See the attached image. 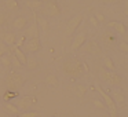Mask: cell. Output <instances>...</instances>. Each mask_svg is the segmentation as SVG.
Listing matches in <instances>:
<instances>
[{"mask_svg":"<svg viewBox=\"0 0 128 117\" xmlns=\"http://www.w3.org/2000/svg\"><path fill=\"white\" fill-rule=\"evenodd\" d=\"M62 70L66 76L72 78H78V77H83L86 70H84V64L78 59L73 58V59H66L62 65Z\"/></svg>","mask_w":128,"mask_h":117,"instance_id":"1","label":"cell"},{"mask_svg":"<svg viewBox=\"0 0 128 117\" xmlns=\"http://www.w3.org/2000/svg\"><path fill=\"white\" fill-rule=\"evenodd\" d=\"M6 84H7V88L10 91H15L17 92L20 88H22L24 84H25V77H24L21 73L18 72H10L6 77Z\"/></svg>","mask_w":128,"mask_h":117,"instance_id":"2","label":"cell"},{"mask_svg":"<svg viewBox=\"0 0 128 117\" xmlns=\"http://www.w3.org/2000/svg\"><path fill=\"white\" fill-rule=\"evenodd\" d=\"M95 90H96V91L99 92V95L102 96V100L105 102V106H106V109H108V112H109V116L110 117H118V109H117L113 98L110 96V94H108V92H106L103 88H100L99 86L95 87Z\"/></svg>","mask_w":128,"mask_h":117,"instance_id":"3","label":"cell"},{"mask_svg":"<svg viewBox=\"0 0 128 117\" xmlns=\"http://www.w3.org/2000/svg\"><path fill=\"white\" fill-rule=\"evenodd\" d=\"M40 12L43 14V17H44V15L52 17V18L59 17V15H61V7L58 6V3H56L55 0H47V2H44V6L42 7Z\"/></svg>","mask_w":128,"mask_h":117,"instance_id":"4","label":"cell"},{"mask_svg":"<svg viewBox=\"0 0 128 117\" xmlns=\"http://www.w3.org/2000/svg\"><path fill=\"white\" fill-rule=\"evenodd\" d=\"M21 50L25 54H36L42 50V42H40V37H30V39H26V42L24 43L22 48Z\"/></svg>","mask_w":128,"mask_h":117,"instance_id":"5","label":"cell"},{"mask_svg":"<svg viewBox=\"0 0 128 117\" xmlns=\"http://www.w3.org/2000/svg\"><path fill=\"white\" fill-rule=\"evenodd\" d=\"M100 77H102V80L106 81L110 87H118V86H121V83H122V77L117 72H110V70L105 69L100 73Z\"/></svg>","mask_w":128,"mask_h":117,"instance_id":"6","label":"cell"},{"mask_svg":"<svg viewBox=\"0 0 128 117\" xmlns=\"http://www.w3.org/2000/svg\"><path fill=\"white\" fill-rule=\"evenodd\" d=\"M80 50L84 54H90V55H94V56L102 55V47H100V44L96 40H88V42H86Z\"/></svg>","mask_w":128,"mask_h":117,"instance_id":"7","label":"cell"},{"mask_svg":"<svg viewBox=\"0 0 128 117\" xmlns=\"http://www.w3.org/2000/svg\"><path fill=\"white\" fill-rule=\"evenodd\" d=\"M36 102H37V99L34 96H29V95H26V96L18 98V99L15 100V106L20 109V112H28Z\"/></svg>","mask_w":128,"mask_h":117,"instance_id":"8","label":"cell"},{"mask_svg":"<svg viewBox=\"0 0 128 117\" xmlns=\"http://www.w3.org/2000/svg\"><path fill=\"white\" fill-rule=\"evenodd\" d=\"M83 18L84 15L83 14H77L74 15V17L72 18V20L68 22L66 25V29H65V36H72L73 33H74L76 30H77V28L81 25V22H83Z\"/></svg>","mask_w":128,"mask_h":117,"instance_id":"9","label":"cell"},{"mask_svg":"<svg viewBox=\"0 0 128 117\" xmlns=\"http://www.w3.org/2000/svg\"><path fill=\"white\" fill-rule=\"evenodd\" d=\"M109 29H113L118 36H127V25L120 21H109L108 22Z\"/></svg>","mask_w":128,"mask_h":117,"instance_id":"10","label":"cell"},{"mask_svg":"<svg viewBox=\"0 0 128 117\" xmlns=\"http://www.w3.org/2000/svg\"><path fill=\"white\" fill-rule=\"evenodd\" d=\"M110 96L113 98V100H114V103H116L117 108H122V106H124V103H125V95H124V92H122L121 90L113 88L110 91Z\"/></svg>","mask_w":128,"mask_h":117,"instance_id":"11","label":"cell"},{"mask_svg":"<svg viewBox=\"0 0 128 117\" xmlns=\"http://www.w3.org/2000/svg\"><path fill=\"white\" fill-rule=\"evenodd\" d=\"M86 42H87V34L84 33V32L77 33L74 36V39H73V42H72V46H70L72 51H78L84 46V43H86Z\"/></svg>","mask_w":128,"mask_h":117,"instance_id":"12","label":"cell"},{"mask_svg":"<svg viewBox=\"0 0 128 117\" xmlns=\"http://www.w3.org/2000/svg\"><path fill=\"white\" fill-rule=\"evenodd\" d=\"M24 34L26 36V39H30V37H40V29H39V25H37L36 20H34V22L32 24V25L26 26Z\"/></svg>","mask_w":128,"mask_h":117,"instance_id":"13","label":"cell"},{"mask_svg":"<svg viewBox=\"0 0 128 117\" xmlns=\"http://www.w3.org/2000/svg\"><path fill=\"white\" fill-rule=\"evenodd\" d=\"M11 26L15 30H25V28L28 26V18L24 17V15H18L11 22Z\"/></svg>","mask_w":128,"mask_h":117,"instance_id":"14","label":"cell"},{"mask_svg":"<svg viewBox=\"0 0 128 117\" xmlns=\"http://www.w3.org/2000/svg\"><path fill=\"white\" fill-rule=\"evenodd\" d=\"M102 40H103V43H105V44L108 46V47H112V46L116 44V42H117V36H116V33H114L113 30L108 29V30L103 32Z\"/></svg>","mask_w":128,"mask_h":117,"instance_id":"15","label":"cell"},{"mask_svg":"<svg viewBox=\"0 0 128 117\" xmlns=\"http://www.w3.org/2000/svg\"><path fill=\"white\" fill-rule=\"evenodd\" d=\"M34 20H36L37 25H39L40 33H48V30H50V24H48L47 18H44L43 15L34 14Z\"/></svg>","mask_w":128,"mask_h":117,"instance_id":"16","label":"cell"},{"mask_svg":"<svg viewBox=\"0 0 128 117\" xmlns=\"http://www.w3.org/2000/svg\"><path fill=\"white\" fill-rule=\"evenodd\" d=\"M10 50H11V54H12V55H14L15 58H17L18 61H20L21 64L25 66V65H26V59H28V55H26V54L24 52V51L21 50L20 47H15V46H12Z\"/></svg>","mask_w":128,"mask_h":117,"instance_id":"17","label":"cell"},{"mask_svg":"<svg viewBox=\"0 0 128 117\" xmlns=\"http://www.w3.org/2000/svg\"><path fill=\"white\" fill-rule=\"evenodd\" d=\"M15 40H17V34L12 33V32H4V33L2 34V42H3L4 44H7L8 47L15 46Z\"/></svg>","mask_w":128,"mask_h":117,"instance_id":"18","label":"cell"},{"mask_svg":"<svg viewBox=\"0 0 128 117\" xmlns=\"http://www.w3.org/2000/svg\"><path fill=\"white\" fill-rule=\"evenodd\" d=\"M25 3H26V6H28L33 12L40 11L42 7L44 6V2H43V0H26Z\"/></svg>","mask_w":128,"mask_h":117,"instance_id":"19","label":"cell"},{"mask_svg":"<svg viewBox=\"0 0 128 117\" xmlns=\"http://www.w3.org/2000/svg\"><path fill=\"white\" fill-rule=\"evenodd\" d=\"M44 83L47 84L48 87H51V88H55V87H58L59 86V80H58V77H56L55 74H47L46 76V78H44Z\"/></svg>","mask_w":128,"mask_h":117,"instance_id":"20","label":"cell"},{"mask_svg":"<svg viewBox=\"0 0 128 117\" xmlns=\"http://www.w3.org/2000/svg\"><path fill=\"white\" fill-rule=\"evenodd\" d=\"M87 91H88L87 86H84V84H81V83H77L74 86V92H76V95H77L78 99H83V98L86 96Z\"/></svg>","mask_w":128,"mask_h":117,"instance_id":"21","label":"cell"},{"mask_svg":"<svg viewBox=\"0 0 128 117\" xmlns=\"http://www.w3.org/2000/svg\"><path fill=\"white\" fill-rule=\"evenodd\" d=\"M102 65L106 70H110V72H116V65H114L113 59L110 56H103L102 58Z\"/></svg>","mask_w":128,"mask_h":117,"instance_id":"22","label":"cell"},{"mask_svg":"<svg viewBox=\"0 0 128 117\" xmlns=\"http://www.w3.org/2000/svg\"><path fill=\"white\" fill-rule=\"evenodd\" d=\"M26 69L30 70V72H33V70H36L37 68H39V62H37V59L34 58L33 55L32 56H28V59H26Z\"/></svg>","mask_w":128,"mask_h":117,"instance_id":"23","label":"cell"},{"mask_svg":"<svg viewBox=\"0 0 128 117\" xmlns=\"http://www.w3.org/2000/svg\"><path fill=\"white\" fill-rule=\"evenodd\" d=\"M0 64L3 65V68H6V69L11 68V51L4 54L3 56H0Z\"/></svg>","mask_w":128,"mask_h":117,"instance_id":"24","label":"cell"},{"mask_svg":"<svg viewBox=\"0 0 128 117\" xmlns=\"http://www.w3.org/2000/svg\"><path fill=\"white\" fill-rule=\"evenodd\" d=\"M4 109H6V112H8V113H11V114H15V116H18V114L21 113L20 109L15 106V103H11V102L4 103Z\"/></svg>","mask_w":128,"mask_h":117,"instance_id":"25","label":"cell"},{"mask_svg":"<svg viewBox=\"0 0 128 117\" xmlns=\"http://www.w3.org/2000/svg\"><path fill=\"white\" fill-rule=\"evenodd\" d=\"M6 7L10 11H17V10H20V3L17 0H6Z\"/></svg>","mask_w":128,"mask_h":117,"instance_id":"26","label":"cell"},{"mask_svg":"<svg viewBox=\"0 0 128 117\" xmlns=\"http://www.w3.org/2000/svg\"><path fill=\"white\" fill-rule=\"evenodd\" d=\"M117 47H118V50L121 51V52L128 54V43H127V42H124V40H120L118 44H117Z\"/></svg>","mask_w":128,"mask_h":117,"instance_id":"27","label":"cell"},{"mask_svg":"<svg viewBox=\"0 0 128 117\" xmlns=\"http://www.w3.org/2000/svg\"><path fill=\"white\" fill-rule=\"evenodd\" d=\"M26 42V36L25 34H21V36H17V40H15V47H20L22 48L24 43Z\"/></svg>","mask_w":128,"mask_h":117,"instance_id":"28","label":"cell"},{"mask_svg":"<svg viewBox=\"0 0 128 117\" xmlns=\"http://www.w3.org/2000/svg\"><path fill=\"white\" fill-rule=\"evenodd\" d=\"M10 47L7 44H4L3 42H2V40H0V56H3L4 54H7V52H10Z\"/></svg>","mask_w":128,"mask_h":117,"instance_id":"29","label":"cell"},{"mask_svg":"<svg viewBox=\"0 0 128 117\" xmlns=\"http://www.w3.org/2000/svg\"><path fill=\"white\" fill-rule=\"evenodd\" d=\"M11 66H12V68H14V69H21V68H22V66H24V65H22V64H21V62H20V61H18V59H17V58H15V56H14V55H12V54H11Z\"/></svg>","mask_w":128,"mask_h":117,"instance_id":"30","label":"cell"},{"mask_svg":"<svg viewBox=\"0 0 128 117\" xmlns=\"http://www.w3.org/2000/svg\"><path fill=\"white\" fill-rule=\"evenodd\" d=\"M20 117H39V113H37V112L28 110V112H22V113H20Z\"/></svg>","mask_w":128,"mask_h":117,"instance_id":"31","label":"cell"},{"mask_svg":"<svg viewBox=\"0 0 128 117\" xmlns=\"http://www.w3.org/2000/svg\"><path fill=\"white\" fill-rule=\"evenodd\" d=\"M15 96H17V92H15V91H10V90H8V91L4 94L3 98H4L6 102H10V99H12V98H15Z\"/></svg>","mask_w":128,"mask_h":117,"instance_id":"32","label":"cell"},{"mask_svg":"<svg viewBox=\"0 0 128 117\" xmlns=\"http://www.w3.org/2000/svg\"><path fill=\"white\" fill-rule=\"evenodd\" d=\"M92 103H94V106L95 108H98V109H106V106H105V102H103L102 99H92Z\"/></svg>","mask_w":128,"mask_h":117,"instance_id":"33","label":"cell"},{"mask_svg":"<svg viewBox=\"0 0 128 117\" xmlns=\"http://www.w3.org/2000/svg\"><path fill=\"white\" fill-rule=\"evenodd\" d=\"M95 18H96V21L99 24H103L106 21V18H105V15L102 14V12H96V14H95Z\"/></svg>","mask_w":128,"mask_h":117,"instance_id":"34","label":"cell"},{"mask_svg":"<svg viewBox=\"0 0 128 117\" xmlns=\"http://www.w3.org/2000/svg\"><path fill=\"white\" fill-rule=\"evenodd\" d=\"M6 22H7V17H6V14L0 11V26H4V25H6Z\"/></svg>","mask_w":128,"mask_h":117,"instance_id":"35","label":"cell"},{"mask_svg":"<svg viewBox=\"0 0 128 117\" xmlns=\"http://www.w3.org/2000/svg\"><path fill=\"white\" fill-rule=\"evenodd\" d=\"M90 22H91V24H92V26H95V28H96V26H99V22L96 21L95 15H91V17H90Z\"/></svg>","mask_w":128,"mask_h":117,"instance_id":"36","label":"cell"},{"mask_svg":"<svg viewBox=\"0 0 128 117\" xmlns=\"http://www.w3.org/2000/svg\"><path fill=\"white\" fill-rule=\"evenodd\" d=\"M103 3H106V4H114V3H117V0H102Z\"/></svg>","mask_w":128,"mask_h":117,"instance_id":"37","label":"cell"},{"mask_svg":"<svg viewBox=\"0 0 128 117\" xmlns=\"http://www.w3.org/2000/svg\"><path fill=\"white\" fill-rule=\"evenodd\" d=\"M17 2H18V3H20V2H26V0H17Z\"/></svg>","mask_w":128,"mask_h":117,"instance_id":"38","label":"cell"},{"mask_svg":"<svg viewBox=\"0 0 128 117\" xmlns=\"http://www.w3.org/2000/svg\"><path fill=\"white\" fill-rule=\"evenodd\" d=\"M125 15H127V17H128V10H127V11H125Z\"/></svg>","mask_w":128,"mask_h":117,"instance_id":"39","label":"cell"},{"mask_svg":"<svg viewBox=\"0 0 128 117\" xmlns=\"http://www.w3.org/2000/svg\"><path fill=\"white\" fill-rule=\"evenodd\" d=\"M51 117H58V116H56V114H55V116H51Z\"/></svg>","mask_w":128,"mask_h":117,"instance_id":"40","label":"cell"},{"mask_svg":"<svg viewBox=\"0 0 128 117\" xmlns=\"http://www.w3.org/2000/svg\"><path fill=\"white\" fill-rule=\"evenodd\" d=\"M127 34H128V26H127Z\"/></svg>","mask_w":128,"mask_h":117,"instance_id":"41","label":"cell"}]
</instances>
